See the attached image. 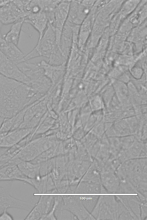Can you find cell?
I'll use <instances>...</instances> for the list:
<instances>
[{"label": "cell", "mask_w": 147, "mask_h": 220, "mask_svg": "<svg viewBox=\"0 0 147 220\" xmlns=\"http://www.w3.org/2000/svg\"><path fill=\"white\" fill-rule=\"evenodd\" d=\"M57 46L55 32L52 27L48 24L41 38L38 40L33 49L24 56V60L28 61L40 56L49 58Z\"/></svg>", "instance_id": "obj_1"}, {"label": "cell", "mask_w": 147, "mask_h": 220, "mask_svg": "<svg viewBox=\"0 0 147 220\" xmlns=\"http://www.w3.org/2000/svg\"><path fill=\"white\" fill-rule=\"evenodd\" d=\"M49 148L48 137L41 135L29 142L12 158L19 164L23 162L31 161Z\"/></svg>", "instance_id": "obj_2"}, {"label": "cell", "mask_w": 147, "mask_h": 220, "mask_svg": "<svg viewBox=\"0 0 147 220\" xmlns=\"http://www.w3.org/2000/svg\"><path fill=\"white\" fill-rule=\"evenodd\" d=\"M70 1L61 0L54 11L53 23L50 25L55 32L57 44L59 46L62 32L67 19Z\"/></svg>", "instance_id": "obj_3"}, {"label": "cell", "mask_w": 147, "mask_h": 220, "mask_svg": "<svg viewBox=\"0 0 147 220\" xmlns=\"http://www.w3.org/2000/svg\"><path fill=\"white\" fill-rule=\"evenodd\" d=\"M26 16L25 12L19 7L13 1L9 2L0 8V20L3 24L7 25L23 20Z\"/></svg>", "instance_id": "obj_4"}, {"label": "cell", "mask_w": 147, "mask_h": 220, "mask_svg": "<svg viewBox=\"0 0 147 220\" xmlns=\"http://www.w3.org/2000/svg\"><path fill=\"white\" fill-rule=\"evenodd\" d=\"M0 74L11 79L30 87V79L18 68L16 64L7 58L0 64Z\"/></svg>", "instance_id": "obj_5"}, {"label": "cell", "mask_w": 147, "mask_h": 220, "mask_svg": "<svg viewBox=\"0 0 147 220\" xmlns=\"http://www.w3.org/2000/svg\"><path fill=\"white\" fill-rule=\"evenodd\" d=\"M85 1H71L66 21L70 25H80L88 12Z\"/></svg>", "instance_id": "obj_6"}, {"label": "cell", "mask_w": 147, "mask_h": 220, "mask_svg": "<svg viewBox=\"0 0 147 220\" xmlns=\"http://www.w3.org/2000/svg\"><path fill=\"white\" fill-rule=\"evenodd\" d=\"M55 196H41L34 206L24 220H40L51 209L54 201Z\"/></svg>", "instance_id": "obj_7"}, {"label": "cell", "mask_w": 147, "mask_h": 220, "mask_svg": "<svg viewBox=\"0 0 147 220\" xmlns=\"http://www.w3.org/2000/svg\"><path fill=\"white\" fill-rule=\"evenodd\" d=\"M32 205L11 196L4 188L0 186V214L5 209L14 208L29 210Z\"/></svg>", "instance_id": "obj_8"}, {"label": "cell", "mask_w": 147, "mask_h": 220, "mask_svg": "<svg viewBox=\"0 0 147 220\" xmlns=\"http://www.w3.org/2000/svg\"><path fill=\"white\" fill-rule=\"evenodd\" d=\"M63 200V210L70 213L75 219L84 218V208L80 199L75 196H61Z\"/></svg>", "instance_id": "obj_9"}, {"label": "cell", "mask_w": 147, "mask_h": 220, "mask_svg": "<svg viewBox=\"0 0 147 220\" xmlns=\"http://www.w3.org/2000/svg\"><path fill=\"white\" fill-rule=\"evenodd\" d=\"M34 129L19 128L10 131L2 138L0 147L9 148L18 144L28 136Z\"/></svg>", "instance_id": "obj_10"}, {"label": "cell", "mask_w": 147, "mask_h": 220, "mask_svg": "<svg viewBox=\"0 0 147 220\" xmlns=\"http://www.w3.org/2000/svg\"><path fill=\"white\" fill-rule=\"evenodd\" d=\"M24 22L30 24L38 33L40 40L42 36L49 24L45 12L41 11L35 13H30L24 20Z\"/></svg>", "instance_id": "obj_11"}, {"label": "cell", "mask_w": 147, "mask_h": 220, "mask_svg": "<svg viewBox=\"0 0 147 220\" xmlns=\"http://www.w3.org/2000/svg\"><path fill=\"white\" fill-rule=\"evenodd\" d=\"M72 44L73 34L71 26L66 22L62 32L59 47L66 59L69 56Z\"/></svg>", "instance_id": "obj_12"}, {"label": "cell", "mask_w": 147, "mask_h": 220, "mask_svg": "<svg viewBox=\"0 0 147 220\" xmlns=\"http://www.w3.org/2000/svg\"><path fill=\"white\" fill-rule=\"evenodd\" d=\"M0 49L8 59L16 64L24 61V54L14 44L6 42Z\"/></svg>", "instance_id": "obj_13"}, {"label": "cell", "mask_w": 147, "mask_h": 220, "mask_svg": "<svg viewBox=\"0 0 147 220\" xmlns=\"http://www.w3.org/2000/svg\"><path fill=\"white\" fill-rule=\"evenodd\" d=\"M17 166L22 172L28 178H34L40 176L39 172L40 164H35L31 161H27L22 162Z\"/></svg>", "instance_id": "obj_14"}, {"label": "cell", "mask_w": 147, "mask_h": 220, "mask_svg": "<svg viewBox=\"0 0 147 220\" xmlns=\"http://www.w3.org/2000/svg\"><path fill=\"white\" fill-rule=\"evenodd\" d=\"M23 20H20L11 25L9 31L3 37L7 42L18 46Z\"/></svg>", "instance_id": "obj_15"}, {"label": "cell", "mask_w": 147, "mask_h": 220, "mask_svg": "<svg viewBox=\"0 0 147 220\" xmlns=\"http://www.w3.org/2000/svg\"><path fill=\"white\" fill-rule=\"evenodd\" d=\"M84 131L83 127H81L73 131L72 136L75 141H81L83 138Z\"/></svg>", "instance_id": "obj_16"}, {"label": "cell", "mask_w": 147, "mask_h": 220, "mask_svg": "<svg viewBox=\"0 0 147 220\" xmlns=\"http://www.w3.org/2000/svg\"><path fill=\"white\" fill-rule=\"evenodd\" d=\"M12 216L7 211V209H5L0 214V220H13Z\"/></svg>", "instance_id": "obj_17"}, {"label": "cell", "mask_w": 147, "mask_h": 220, "mask_svg": "<svg viewBox=\"0 0 147 220\" xmlns=\"http://www.w3.org/2000/svg\"><path fill=\"white\" fill-rule=\"evenodd\" d=\"M8 58L0 49V64L2 63Z\"/></svg>", "instance_id": "obj_18"}, {"label": "cell", "mask_w": 147, "mask_h": 220, "mask_svg": "<svg viewBox=\"0 0 147 220\" xmlns=\"http://www.w3.org/2000/svg\"><path fill=\"white\" fill-rule=\"evenodd\" d=\"M9 0H0V8L8 3Z\"/></svg>", "instance_id": "obj_19"}, {"label": "cell", "mask_w": 147, "mask_h": 220, "mask_svg": "<svg viewBox=\"0 0 147 220\" xmlns=\"http://www.w3.org/2000/svg\"><path fill=\"white\" fill-rule=\"evenodd\" d=\"M3 24L0 20V37H3L1 33V29Z\"/></svg>", "instance_id": "obj_20"}, {"label": "cell", "mask_w": 147, "mask_h": 220, "mask_svg": "<svg viewBox=\"0 0 147 220\" xmlns=\"http://www.w3.org/2000/svg\"><path fill=\"white\" fill-rule=\"evenodd\" d=\"M4 118L1 117H0V127L2 124V123L3 121Z\"/></svg>", "instance_id": "obj_21"}]
</instances>
